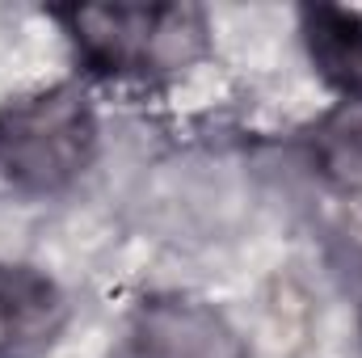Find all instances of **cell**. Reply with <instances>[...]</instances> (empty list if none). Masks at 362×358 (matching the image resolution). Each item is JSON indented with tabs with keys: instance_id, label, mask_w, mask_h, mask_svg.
I'll return each instance as SVG.
<instances>
[{
	"instance_id": "7a4b0ae2",
	"label": "cell",
	"mask_w": 362,
	"mask_h": 358,
	"mask_svg": "<svg viewBox=\"0 0 362 358\" xmlns=\"http://www.w3.org/2000/svg\"><path fill=\"white\" fill-rule=\"evenodd\" d=\"M97 118L72 85L17 97L0 110V173L17 190L55 194L89 169Z\"/></svg>"
},
{
	"instance_id": "277c9868",
	"label": "cell",
	"mask_w": 362,
	"mask_h": 358,
	"mask_svg": "<svg viewBox=\"0 0 362 358\" xmlns=\"http://www.w3.org/2000/svg\"><path fill=\"white\" fill-rule=\"evenodd\" d=\"M303 34L316 72L346 97H362V8H341V4L303 8Z\"/></svg>"
},
{
	"instance_id": "6da1fadb",
	"label": "cell",
	"mask_w": 362,
	"mask_h": 358,
	"mask_svg": "<svg viewBox=\"0 0 362 358\" xmlns=\"http://www.w3.org/2000/svg\"><path fill=\"white\" fill-rule=\"evenodd\" d=\"M55 17L97 76H173L206 51V21L189 4H81L55 8Z\"/></svg>"
},
{
	"instance_id": "8992f818",
	"label": "cell",
	"mask_w": 362,
	"mask_h": 358,
	"mask_svg": "<svg viewBox=\"0 0 362 358\" xmlns=\"http://www.w3.org/2000/svg\"><path fill=\"white\" fill-rule=\"evenodd\" d=\"M312 152L325 178H333L346 190H362V97H346L316 127Z\"/></svg>"
},
{
	"instance_id": "3957f363",
	"label": "cell",
	"mask_w": 362,
	"mask_h": 358,
	"mask_svg": "<svg viewBox=\"0 0 362 358\" xmlns=\"http://www.w3.org/2000/svg\"><path fill=\"white\" fill-rule=\"evenodd\" d=\"M68 325L64 291L34 266L0 262V358H38Z\"/></svg>"
},
{
	"instance_id": "5b68a950",
	"label": "cell",
	"mask_w": 362,
	"mask_h": 358,
	"mask_svg": "<svg viewBox=\"0 0 362 358\" xmlns=\"http://www.w3.org/2000/svg\"><path fill=\"white\" fill-rule=\"evenodd\" d=\"M139 346L144 358H219L232 350V333H223V325L194 304H156L144 316Z\"/></svg>"
}]
</instances>
